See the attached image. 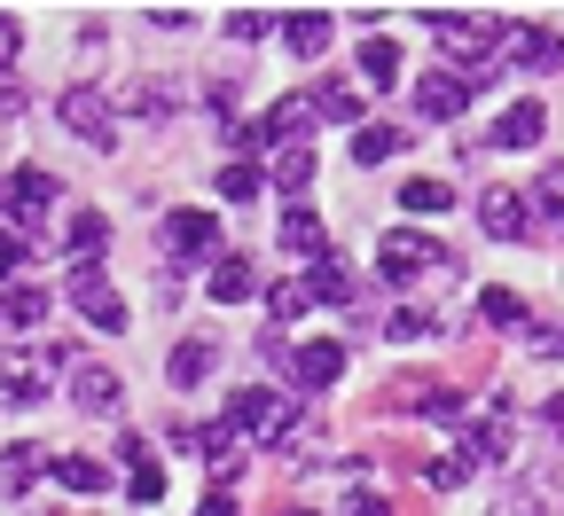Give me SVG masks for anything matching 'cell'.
I'll list each match as a JSON object with an SVG mask.
<instances>
[{"label": "cell", "mask_w": 564, "mask_h": 516, "mask_svg": "<svg viewBox=\"0 0 564 516\" xmlns=\"http://www.w3.org/2000/svg\"><path fill=\"white\" fill-rule=\"evenodd\" d=\"M165 259H220V219L196 204L165 211Z\"/></svg>", "instance_id": "6da1fadb"}, {"label": "cell", "mask_w": 564, "mask_h": 516, "mask_svg": "<svg viewBox=\"0 0 564 516\" xmlns=\"http://www.w3.org/2000/svg\"><path fill=\"white\" fill-rule=\"evenodd\" d=\"M55 118L79 133V141H95V150H110L118 141V118H110V95H95V87H70L63 102H55Z\"/></svg>", "instance_id": "7a4b0ae2"}, {"label": "cell", "mask_w": 564, "mask_h": 516, "mask_svg": "<svg viewBox=\"0 0 564 516\" xmlns=\"http://www.w3.org/2000/svg\"><path fill=\"white\" fill-rule=\"evenodd\" d=\"M0 204H9V235L24 243V235H32V219H40V211L55 204V180L24 165V173H9V180H0Z\"/></svg>", "instance_id": "3957f363"}, {"label": "cell", "mask_w": 564, "mask_h": 516, "mask_svg": "<svg viewBox=\"0 0 564 516\" xmlns=\"http://www.w3.org/2000/svg\"><path fill=\"white\" fill-rule=\"evenodd\" d=\"M70 306H79V321H95V329H126V298H118V289L102 282V266H79V274H70Z\"/></svg>", "instance_id": "277c9868"}, {"label": "cell", "mask_w": 564, "mask_h": 516, "mask_svg": "<svg viewBox=\"0 0 564 516\" xmlns=\"http://www.w3.org/2000/svg\"><path fill=\"white\" fill-rule=\"evenodd\" d=\"M291 376H299L306 392H329V384L345 376V344H337V337H306V344H291Z\"/></svg>", "instance_id": "5b68a950"}, {"label": "cell", "mask_w": 564, "mask_h": 516, "mask_svg": "<svg viewBox=\"0 0 564 516\" xmlns=\"http://www.w3.org/2000/svg\"><path fill=\"white\" fill-rule=\"evenodd\" d=\"M502 55H510L518 70H556V63H564V32H549V24H518V32H502Z\"/></svg>", "instance_id": "8992f818"}, {"label": "cell", "mask_w": 564, "mask_h": 516, "mask_svg": "<svg viewBox=\"0 0 564 516\" xmlns=\"http://www.w3.org/2000/svg\"><path fill=\"white\" fill-rule=\"evenodd\" d=\"M432 259H440L432 243H423V235H408V228H400V235H384V251H377V274H384L392 289H408V282H415L423 266H432Z\"/></svg>", "instance_id": "52a82bcc"}, {"label": "cell", "mask_w": 564, "mask_h": 516, "mask_svg": "<svg viewBox=\"0 0 564 516\" xmlns=\"http://www.w3.org/2000/svg\"><path fill=\"white\" fill-rule=\"evenodd\" d=\"M47 376H55L47 352H0V392H9L17 407H32V399L47 392Z\"/></svg>", "instance_id": "ba28073f"}, {"label": "cell", "mask_w": 564, "mask_h": 516, "mask_svg": "<svg viewBox=\"0 0 564 516\" xmlns=\"http://www.w3.org/2000/svg\"><path fill=\"white\" fill-rule=\"evenodd\" d=\"M478 228H486L494 243H518V235H525V196H518V188H486V196H478Z\"/></svg>", "instance_id": "9c48e42d"}, {"label": "cell", "mask_w": 564, "mask_h": 516, "mask_svg": "<svg viewBox=\"0 0 564 516\" xmlns=\"http://www.w3.org/2000/svg\"><path fill=\"white\" fill-rule=\"evenodd\" d=\"M251 289H259V274H251L243 251H220V259H212V282H204V298H212V306H243Z\"/></svg>", "instance_id": "30bf717a"}, {"label": "cell", "mask_w": 564, "mask_h": 516, "mask_svg": "<svg viewBox=\"0 0 564 516\" xmlns=\"http://www.w3.org/2000/svg\"><path fill=\"white\" fill-rule=\"evenodd\" d=\"M306 125H314V102L306 95H282L259 125V141H274V150H306Z\"/></svg>", "instance_id": "8fae6325"}, {"label": "cell", "mask_w": 564, "mask_h": 516, "mask_svg": "<svg viewBox=\"0 0 564 516\" xmlns=\"http://www.w3.org/2000/svg\"><path fill=\"white\" fill-rule=\"evenodd\" d=\"M541 133H549V110H541V102H510L502 118H494L486 141H494V150H533Z\"/></svg>", "instance_id": "7c38bea8"}, {"label": "cell", "mask_w": 564, "mask_h": 516, "mask_svg": "<svg viewBox=\"0 0 564 516\" xmlns=\"http://www.w3.org/2000/svg\"><path fill=\"white\" fill-rule=\"evenodd\" d=\"M282 251H291V259H329V228H322V211H306V204L282 211Z\"/></svg>", "instance_id": "4fadbf2b"}, {"label": "cell", "mask_w": 564, "mask_h": 516, "mask_svg": "<svg viewBox=\"0 0 564 516\" xmlns=\"http://www.w3.org/2000/svg\"><path fill=\"white\" fill-rule=\"evenodd\" d=\"M212 367H220V352H212L204 337H181V344H173V360H165V384H173V392H196Z\"/></svg>", "instance_id": "5bb4252c"}, {"label": "cell", "mask_w": 564, "mask_h": 516, "mask_svg": "<svg viewBox=\"0 0 564 516\" xmlns=\"http://www.w3.org/2000/svg\"><path fill=\"white\" fill-rule=\"evenodd\" d=\"M329 40H337V24H329L322 9H291V17H282V47H291V55H306V63H314Z\"/></svg>", "instance_id": "9a60e30c"}, {"label": "cell", "mask_w": 564, "mask_h": 516, "mask_svg": "<svg viewBox=\"0 0 564 516\" xmlns=\"http://www.w3.org/2000/svg\"><path fill=\"white\" fill-rule=\"evenodd\" d=\"M463 102H470V87L455 79V70H432V79H415V110H423V118H463Z\"/></svg>", "instance_id": "2e32d148"}, {"label": "cell", "mask_w": 564, "mask_h": 516, "mask_svg": "<svg viewBox=\"0 0 564 516\" xmlns=\"http://www.w3.org/2000/svg\"><path fill=\"white\" fill-rule=\"evenodd\" d=\"M47 470H55V462H47V454L32 447V438H17V447L0 454V493H32V485H40Z\"/></svg>", "instance_id": "e0dca14e"}, {"label": "cell", "mask_w": 564, "mask_h": 516, "mask_svg": "<svg viewBox=\"0 0 564 516\" xmlns=\"http://www.w3.org/2000/svg\"><path fill=\"white\" fill-rule=\"evenodd\" d=\"M63 493H79V501H95V493H110V470L95 462V454H55V470H47Z\"/></svg>", "instance_id": "ac0fdd59"}, {"label": "cell", "mask_w": 564, "mask_h": 516, "mask_svg": "<svg viewBox=\"0 0 564 516\" xmlns=\"http://www.w3.org/2000/svg\"><path fill=\"white\" fill-rule=\"evenodd\" d=\"M70 399H79V415H118V376L110 367H70Z\"/></svg>", "instance_id": "d6986e66"}, {"label": "cell", "mask_w": 564, "mask_h": 516, "mask_svg": "<svg viewBox=\"0 0 564 516\" xmlns=\"http://www.w3.org/2000/svg\"><path fill=\"white\" fill-rule=\"evenodd\" d=\"M267 415H274V392H259V384H251V392H228V415H220V422H228L236 438H259V430H267Z\"/></svg>", "instance_id": "ffe728a7"}, {"label": "cell", "mask_w": 564, "mask_h": 516, "mask_svg": "<svg viewBox=\"0 0 564 516\" xmlns=\"http://www.w3.org/2000/svg\"><path fill=\"white\" fill-rule=\"evenodd\" d=\"M306 298H314V306H352V274H345V259H337V251H329V259H314Z\"/></svg>", "instance_id": "44dd1931"}, {"label": "cell", "mask_w": 564, "mask_h": 516, "mask_svg": "<svg viewBox=\"0 0 564 516\" xmlns=\"http://www.w3.org/2000/svg\"><path fill=\"white\" fill-rule=\"evenodd\" d=\"M63 251H70V259H102V251H110V219H102V211H79V219L63 228Z\"/></svg>", "instance_id": "7402d4cb"}, {"label": "cell", "mask_w": 564, "mask_h": 516, "mask_svg": "<svg viewBox=\"0 0 564 516\" xmlns=\"http://www.w3.org/2000/svg\"><path fill=\"white\" fill-rule=\"evenodd\" d=\"M361 79L369 87H400V40H361Z\"/></svg>", "instance_id": "603a6c76"}, {"label": "cell", "mask_w": 564, "mask_h": 516, "mask_svg": "<svg viewBox=\"0 0 564 516\" xmlns=\"http://www.w3.org/2000/svg\"><path fill=\"white\" fill-rule=\"evenodd\" d=\"M314 102V118H329V125H361V95H352L345 79H329L322 95H306Z\"/></svg>", "instance_id": "cb8c5ba5"}, {"label": "cell", "mask_w": 564, "mask_h": 516, "mask_svg": "<svg viewBox=\"0 0 564 516\" xmlns=\"http://www.w3.org/2000/svg\"><path fill=\"white\" fill-rule=\"evenodd\" d=\"M0 321H9V329H40L47 321V289H0Z\"/></svg>", "instance_id": "d4e9b609"}, {"label": "cell", "mask_w": 564, "mask_h": 516, "mask_svg": "<svg viewBox=\"0 0 564 516\" xmlns=\"http://www.w3.org/2000/svg\"><path fill=\"white\" fill-rule=\"evenodd\" d=\"M400 125H361V133H352V157H361V165H384V157H400Z\"/></svg>", "instance_id": "484cf974"}, {"label": "cell", "mask_w": 564, "mask_h": 516, "mask_svg": "<svg viewBox=\"0 0 564 516\" xmlns=\"http://www.w3.org/2000/svg\"><path fill=\"white\" fill-rule=\"evenodd\" d=\"M478 314L494 321V329H525L533 314H525V298H518V289H486V298H478Z\"/></svg>", "instance_id": "4316f807"}, {"label": "cell", "mask_w": 564, "mask_h": 516, "mask_svg": "<svg viewBox=\"0 0 564 516\" xmlns=\"http://www.w3.org/2000/svg\"><path fill=\"white\" fill-rule=\"evenodd\" d=\"M306 306H314V298H306V282H274V289H267V314H274V329H291Z\"/></svg>", "instance_id": "83f0119b"}, {"label": "cell", "mask_w": 564, "mask_h": 516, "mask_svg": "<svg viewBox=\"0 0 564 516\" xmlns=\"http://www.w3.org/2000/svg\"><path fill=\"white\" fill-rule=\"evenodd\" d=\"M455 188L447 180H400V211H447Z\"/></svg>", "instance_id": "f1b7e54d"}, {"label": "cell", "mask_w": 564, "mask_h": 516, "mask_svg": "<svg viewBox=\"0 0 564 516\" xmlns=\"http://www.w3.org/2000/svg\"><path fill=\"white\" fill-rule=\"evenodd\" d=\"M126 110H133V118H165V110H173V79H141V87L126 95Z\"/></svg>", "instance_id": "f546056e"}, {"label": "cell", "mask_w": 564, "mask_h": 516, "mask_svg": "<svg viewBox=\"0 0 564 516\" xmlns=\"http://www.w3.org/2000/svg\"><path fill=\"white\" fill-rule=\"evenodd\" d=\"M533 204L564 228V165H541V173H533Z\"/></svg>", "instance_id": "4dcf8cb0"}, {"label": "cell", "mask_w": 564, "mask_h": 516, "mask_svg": "<svg viewBox=\"0 0 564 516\" xmlns=\"http://www.w3.org/2000/svg\"><path fill=\"white\" fill-rule=\"evenodd\" d=\"M259 188H267V173H259V165H220V196H228V204H251Z\"/></svg>", "instance_id": "1f68e13d"}, {"label": "cell", "mask_w": 564, "mask_h": 516, "mask_svg": "<svg viewBox=\"0 0 564 516\" xmlns=\"http://www.w3.org/2000/svg\"><path fill=\"white\" fill-rule=\"evenodd\" d=\"M274 180H282V188L299 196V188L314 180V150H274Z\"/></svg>", "instance_id": "d6a6232c"}, {"label": "cell", "mask_w": 564, "mask_h": 516, "mask_svg": "<svg viewBox=\"0 0 564 516\" xmlns=\"http://www.w3.org/2000/svg\"><path fill=\"white\" fill-rule=\"evenodd\" d=\"M463 477H478V470H470V454H440L432 470H423V485H432V493H455Z\"/></svg>", "instance_id": "836d02e7"}, {"label": "cell", "mask_w": 564, "mask_h": 516, "mask_svg": "<svg viewBox=\"0 0 564 516\" xmlns=\"http://www.w3.org/2000/svg\"><path fill=\"white\" fill-rule=\"evenodd\" d=\"M126 493H133L141 508H158V501H165V470H158V462H133V477H126Z\"/></svg>", "instance_id": "e575fe53"}, {"label": "cell", "mask_w": 564, "mask_h": 516, "mask_svg": "<svg viewBox=\"0 0 564 516\" xmlns=\"http://www.w3.org/2000/svg\"><path fill=\"white\" fill-rule=\"evenodd\" d=\"M267 32H274V24H267L259 9H236V17H228V40H267Z\"/></svg>", "instance_id": "d590c367"}, {"label": "cell", "mask_w": 564, "mask_h": 516, "mask_svg": "<svg viewBox=\"0 0 564 516\" xmlns=\"http://www.w3.org/2000/svg\"><path fill=\"white\" fill-rule=\"evenodd\" d=\"M494 516H549V508H541V493H533V485H518V493H510L502 508H494Z\"/></svg>", "instance_id": "8d00e7d4"}, {"label": "cell", "mask_w": 564, "mask_h": 516, "mask_svg": "<svg viewBox=\"0 0 564 516\" xmlns=\"http://www.w3.org/2000/svg\"><path fill=\"white\" fill-rule=\"evenodd\" d=\"M384 329H392V337H400V344H408V337H423V329H432V321H423V314H415V306H400V314H392V321H384Z\"/></svg>", "instance_id": "74e56055"}, {"label": "cell", "mask_w": 564, "mask_h": 516, "mask_svg": "<svg viewBox=\"0 0 564 516\" xmlns=\"http://www.w3.org/2000/svg\"><path fill=\"white\" fill-rule=\"evenodd\" d=\"M24 55V32H17V17H0V70H9Z\"/></svg>", "instance_id": "f35d334b"}, {"label": "cell", "mask_w": 564, "mask_h": 516, "mask_svg": "<svg viewBox=\"0 0 564 516\" xmlns=\"http://www.w3.org/2000/svg\"><path fill=\"white\" fill-rule=\"evenodd\" d=\"M345 516H392V508H384L377 493H345Z\"/></svg>", "instance_id": "ab89813d"}, {"label": "cell", "mask_w": 564, "mask_h": 516, "mask_svg": "<svg viewBox=\"0 0 564 516\" xmlns=\"http://www.w3.org/2000/svg\"><path fill=\"white\" fill-rule=\"evenodd\" d=\"M541 430H549V438H564V392H556V399L541 407Z\"/></svg>", "instance_id": "60d3db41"}, {"label": "cell", "mask_w": 564, "mask_h": 516, "mask_svg": "<svg viewBox=\"0 0 564 516\" xmlns=\"http://www.w3.org/2000/svg\"><path fill=\"white\" fill-rule=\"evenodd\" d=\"M17 259H24V243H17L9 228H0V274H17Z\"/></svg>", "instance_id": "b9f144b4"}, {"label": "cell", "mask_w": 564, "mask_h": 516, "mask_svg": "<svg viewBox=\"0 0 564 516\" xmlns=\"http://www.w3.org/2000/svg\"><path fill=\"white\" fill-rule=\"evenodd\" d=\"M196 516H236V501H228V493H220V485H212V493H204V508H196Z\"/></svg>", "instance_id": "7bdbcfd3"}, {"label": "cell", "mask_w": 564, "mask_h": 516, "mask_svg": "<svg viewBox=\"0 0 564 516\" xmlns=\"http://www.w3.org/2000/svg\"><path fill=\"white\" fill-rule=\"evenodd\" d=\"M299 516H306V508H299Z\"/></svg>", "instance_id": "ee69618b"}]
</instances>
